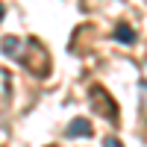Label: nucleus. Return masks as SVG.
I'll return each mask as SVG.
<instances>
[{"label":"nucleus","instance_id":"obj_1","mask_svg":"<svg viewBox=\"0 0 147 147\" xmlns=\"http://www.w3.org/2000/svg\"><path fill=\"white\" fill-rule=\"evenodd\" d=\"M65 136H68V138H74V136H80V138H88V136H91V124H88L85 118H77V121H71V124H68Z\"/></svg>","mask_w":147,"mask_h":147},{"label":"nucleus","instance_id":"obj_3","mask_svg":"<svg viewBox=\"0 0 147 147\" xmlns=\"http://www.w3.org/2000/svg\"><path fill=\"white\" fill-rule=\"evenodd\" d=\"M115 41H124V44H136V30L129 24H118L115 27Z\"/></svg>","mask_w":147,"mask_h":147},{"label":"nucleus","instance_id":"obj_5","mask_svg":"<svg viewBox=\"0 0 147 147\" xmlns=\"http://www.w3.org/2000/svg\"><path fill=\"white\" fill-rule=\"evenodd\" d=\"M3 15H6V9H3V3H0V21H3Z\"/></svg>","mask_w":147,"mask_h":147},{"label":"nucleus","instance_id":"obj_2","mask_svg":"<svg viewBox=\"0 0 147 147\" xmlns=\"http://www.w3.org/2000/svg\"><path fill=\"white\" fill-rule=\"evenodd\" d=\"M0 53L9 56V59H21V38L18 35H6V38L0 41Z\"/></svg>","mask_w":147,"mask_h":147},{"label":"nucleus","instance_id":"obj_4","mask_svg":"<svg viewBox=\"0 0 147 147\" xmlns=\"http://www.w3.org/2000/svg\"><path fill=\"white\" fill-rule=\"evenodd\" d=\"M103 147H124V144H121L115 136H106V138H103Z\"/></svg>","mask_w":147,"mask_h":147}]
</instances>
